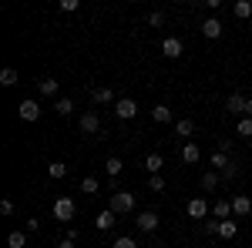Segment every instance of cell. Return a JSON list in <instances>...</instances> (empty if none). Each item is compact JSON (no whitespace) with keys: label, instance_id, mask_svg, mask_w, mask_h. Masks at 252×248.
I'll use <instances>...</instances> for the list:
<instances>
[{"label":"cell","instance_id":"cell-2","mask_svg":"<svg viewBox=\"0 0 252 248\" xmlns=\"http://www.w3.org/2000/svg\"><path fill=\"white\" fill-rule=\"evenodd\" d=\"M51 215H54L58 221H74V215H78L74 198H58V201H54V208H51Z\"/></svg>","mask_w":252,"mask_h":248},{"label":"cell","instance_id":"cell-19","mask_svg":"<svg viewBox=\"0 0 252 248\" xmlns=\"http://www.w3.org/2000/svg\"><path fill=\"white\" fill-rule=\"evenodd\" d=\"M37 91L44 97H54V94H58V81H54V77H40V81H37Z\"/></svg>","mask_w":252,"mask_h":248},{"label":"cell","instance_id":"cell-33","mask_svg":"<svg viewBox=\"0 0 252 248\" xmlns=\"http://www.w3.org/2000/svg\"><path fill=\"white\" fill-rule=\"evenodd\" d=\"M111 248H138V242H135V238H128V235H121V238L111 242Z\"/></svg>","mask_w":252,"mask_h":248},{"label":"cell","instance_id":"cell-26","mask_svg":"<svg viewBox=\"0 0 252 248\" xmlns=\"http://www.w3.org/2000/svg\"><path fill=\"white\" fill-rule=\"evenodd\" d=\"M239 171H242V168L235 165V158H232V161H229V165H225L219 174H222V181H235V178H239Z\"/></svg>","mask_w":252,"mask_h":248},{"label":"cell","instance_id":"cell-32","mask_svg":"<svg viewBox=\"0 0 252 248\" xmlns=\"http://www.w3.org/2000/svg\"><path fill=\"white\" fill-rule=\"evenodd\" d=\"M148 188L155 191V194H158V191H165V178H161V174H148Z\"/></svg>","mask_w":252,"mask_h":248},{"label":"cell","instance_id":"cell-17","mask_svg":"<svg viewBox=\"0 0 252 248\" xmlns=\"http://www.w3.org/2000/svg\"><path fill=\"white\" fill-rule=\"evenodd\" d=\"M161 165H165V158H161L158 151H152L148 158H145V171L148 174H161Z\"/></svg>","mask_w":252,"mask_h":248},{"label":"cell","instance_id":"cell-18","mask_svg":"<svg viewBox=\"0 0 252 248\" xmlns=\"http://www.w3.org/2000/svg\"><path fill=\"white\" fill-rule=\"evenodd\" d=\"M175 134L192 138V134H195V121H192V117H178V121H175Z\"/></svg>","mask_w":252,"mask_h":248},{"label":"cell","instance_id":"cell-36","mask_svg":"<svg viewBox=\"0 0 252 248\" xmlns=\"http://www.w3.org/2000/svg\"><path fill=\"white\" fill-rule=\"evenodd\" d=\"M78 7H81L78 0H61V10H64V14H74Z\"/></svg>","mask_w":252,"mask_h":248},{"label":"cell","instance_id":"cell-34","mask_svg":"<svg viewBox=\"0 0 252 248\" xmlns=\"http://www.w3.org/2000/svg\"><path fill=\"white\" fill-rule=\"evenodd\" d=\"M161 24H165V14L161 10H152L148 14V27H161Z\"/></svg>","mask_w":252,"mask_h":248},{"label":"cell","instance_id":"cell-3","mask_svg":"<svg viewBox=\"0 0 252 248\" xmlns=\"http://www.w3.org/2000/svg\"><path fill=\"white\" fill-rule=\"evenodd\" d=\"M185 215L195 218V221H205V215H212V208H209V201H205V198H192V201L185 205Z\"/></svg>","mask_w":252,"mask_h":248},{"label":"cell","instance_id":"cell-29","mask_svg":"<svg viewBox=\"0 0 252 248\" xmlns=\"http://www.w3.org/2000/svg\"><path fill=\"white\" fill-rule=\"evenodd\" d=\"M0 84H3V87H14V84H17V71H14V67H3V71H0Z\"/></svg>","mask_w":252,"mask_h":248},{"label":"cell","instance_id":"cell-23","mask_svg":"<svg viewBox=\"0 0 252 248\" xmlns=\"http://www.w3.org/2000/svg\"><path fill=\"white\" fill-rule=\"evenodd\" d=\"M64 174H67V165H64V161H51V165H47V178H54V181H61Z\"/></svg>","mask_w":252,"mask_h":248},{"label":"cell","instance_id":"cell-25","mask_svg":"<svg viewBox=\"0 0 252 248\" xmlns=\"http://www.w3.org/2000/svg\"><path fill=\"white\" fill-rule=\"evenodd\" d=\"M235 134L239 138H252V117H239L235 121Z\"/></svg>","mask_w":252,"mask_h":248},{"label":"cell","instance_id":"cell-31","mask_svg":"<svg viewBox=\"0 0 252 248\" xmlns=\"http://www.w3.org/2000/svg\"><path fill=\"white\" fill-rule=\"evenodd\" d=\"M219 181H222V174H219V171H205V174H202V188H215Z\"/></svg>","mask_w":252,"mask_h":248},{"label":"cell","instance_id":"cell-24","mask_svg":"<svg viewBox=\"0 0 252 248\" xmlns=\"http://www.w3.org/2000/svg\"><path fill=\"white\" fill-rule=\"evenodd\" d=\"M104 171L111 174V178H118V174L125 171V161H121V158H108V161H104Z\"/></svg>","mask_w":252,"mask_h":248},{"label":"cell","instance_id":"cell-10","mask_svg":"<svg viewBox=\"0 0 252 248\" xmlns=\"http://www.w3.org/2000/svg\"><path fill=\"white\" fill-rule=\"evenodd\" d=\"M161 54H165V57H182V40L178 37H165L161 40Z\"/></svg>","mask_w":252,"mask_h":248},{"label":"cell","instance_id":"cell-38","mask_svg":"<svg viewBox=\"0 0 252 248\" xmlns=\"http://www.w3.org/2000/svg\"><path fill=\"white\" fill-rule=\"evenodd\" d=\"M219 151L229 154V151H232V141H229V138H222V141H219Z\"/></svg>","mask_w":252,"mask_h":248},{"label":"cell","instance_id":"cell-37","mask_svg":"<svg viewBox=\"0 0 252 248\" xmlns=\"http://www.w3.org/2000/svg\"><path fill=\"white\" fill-rule=\"evenodd\" d=\"M0 215H14V201H10V198L0 201Z\"/></svg>","mask_w":252,"mask_h":248},{"label":"cell","instance_id":"cell-9","mask_svg":"<svg viewBox=\"0 0 252 248\" xmlns=\"http://www.w3.org/2000/svg\"><path fill=\"white\" fill-rule=\"evenodd\" d=\"M115 221H118V215L108 208V211H101V215L94 218V228L97 231H111V228H115Z\"/></svg>","mask_w":252,"mask_h":248},{"label":"cell","instance_id":"cell-27","mask_svg":"<svg viewBox=\"0 0 252 248\" xmlns=\"http://www.w3.org/2000/svg\"><path fill=\"white\" fill-rule=\"evenodd\" d=\"M229 161H232V158H229V154H222V151H215L212 158H209V165H212V171H222V168H225Z\"/></svg>","mask_w":252,"mask_h":248},{"label":"cell","instance_id":"cell-5","mask_svg":"<svg viewBox=\"0 0 252 248\" xmlns=\"http://www.w3.org/2000/svg\"><path fill=\"white\" fill-rule=\"evenodd\" d=\"M158 221H161V218H158L155 211H138V215H135L138 231H145V235H148V231H155V228H158Z\"/></svg>","mask_w":252,"mask_h":248},{"label":"cell","instance_id":"cell-1","mask_svg":"<svg viewBox=\"0 0 252 248\" xmlns=\"http://www.w3.org/2000/svg\"><path fill=\"white\" fill-rule=\"evenodd\" d=\"M135 194H131V191H115V194H111V205H108V208L115 211V215H131V211H135Z\"/></svg>","mask_w":252,"mask_h":248},{"label":"cell","instance_id":"cell-16","mask_svg":"<svg viewBox=\"0 0 252 248\" xmlns=\"http://www.w3.org/2000/svg\"><path fill=\"white\" fill-rule=\"evenodd\" d=\"M152 117H155V124H172V108L168 104H155L152 108Z\"/></svg>","mask_w":252,"mask_h":248},{"label":"cell","instance_id":"cell-11","mask_svg":"<svg viewBox=\"0 0 252 248\" xmlns=\"http://www.w3.org/2000/svg\"><path fill=\"white\" fill-rule=\"evenodd\" d=\"M229 205H232V215H249V211H252V198L235 194V198H229Z\"/></svg>","mask_w":252,"mask_h":248},{"label":"cell","instance_id":"cell-15","mask_svg":"<svg viewBox=\"0 0 252 248\" xmlns=\"http://www.w3.org/2000/svg\"><path fill=\"white\" fill-rule=\"evenodd\" d=\"M212 218H215V221H225V218H232V205H229L225 198H222V201H215V205H212Z\"/></svg>","mask_w":252,"mask_h":248},{"label":"cell","instance_id":"cell-22","mask_svg":"<svg viewBox=\"0 0 252 248\" xmlns=\"http://www.w3.org/2000/svg\"><path fill=\"white\" fill-rule=\"evenodd\" d=\"M81 191H84V194H91V198H94L97 191H101V181H97L94 174H88V178H84V181H81Z\"/></svg>","mask_w":252,"mask_h":248},{"label":"cell","instance_id":"cell-21","mask_svg":"<svg viewBox=\"0 0 252 248\" xmlns=\"http://www.w3.org/2000/svg\"><path fill=\"white\" fill-rule=\"evenodd\" d=\"M232 10H235V17H239V20H252V3H249V0H235Z\"/></svg>","mask_w":252,"mask_h":248},{"label":"cell","instance_id":"cell-12","mask_svg":"<svg viewBox=\"0 0 252 248\" xmlns=\"http://www.w3.org/2000/svg\"><path fill=\"white\" fill-rule=\"evenodd\" d=\"M202 34H205V37H209V40L222 37V20H219V17H209V20H205V24H202Z\"/></svg>","mask_w":252,"mask_h":248},{"label":"cell","instance_id":"cell-40","mask_svg":"<svg viewBox=\"0 0 252 248\" xmlns=\"http://www.w3.org/2000/svg\"><path fill=\"white\" fill-rule=\"evenodd\" d=\"M242 117H252V97L246 101V114H242Z\"/></svg>","mask_w":252,"mask_h":248},{"label":"cell","instance_id":"cell-28","mask_svg":"<svg viewBox=\"0 0 252 248\" xmlns=\"http://www.w3.org/2000/svg\"><path fill=\"white\" fill-rule=\"evenodd\" d=\"M235 221L232 218H225V221H222V225H219V238H235Z\"/></svg>","mask_w":252,"mask_h":248},{"label":"cell","instance_id":"cell-8","mask_svg":"<svg viewBox=\"0 0 252 248\" xmlns=\"http://www.w3.org/2000/svg\"><path fill=\"white\" fill-rule=\"evenodd\" d=\"M246 101H249V97L235 91V94H229V101H225V111H229V114H235V117L246 114Z\"/></svg>","mask_w":252,"mask_h":248},{"label":"cell","instance_id":"cell-6","mask_svg":"<svg viewBox=\"0 0 252 248\" xmlns=\"http://www.w3.org/2000/svg\"><path fill=\"white\" fill-rule=\"evenodd\" d=\"M37 117H40V104L34 101V97H27V101H20V121H31V124H34Z\"/></svg>","mask_w":252,"mask_h":248},{"label":"cell","instance_id":"cell-14","mask_svg":"<svg viewBox=\"0 0 252 248\" xmlns=\"http://www.w3.org/2000/svg\"><path fill=\"white\" fill-rule=\"evenodd\" d=\"M182 165H195V161H198V158H202V151H198V144H192V141H189V144H182Z\"/></svg>","mask_w":252,"mask_h":248},{"label":"cell","instance_id":"cell-7","mask_svg":"<svg viewBox=\"0 0 252 248\" xmlns=\"http://www.w3.org/2000/svg\"><path fill=\"white\" fill-rule=\"evenodd\" d=\"M115 114L121 117V121H131V117L138 114V104L131 101V97H121V101L115 104Z\"/></svg>","mask_w":252,"mask_h":248},{"label":"cell","instance_id":"cell-4","mask_svg":"<svg viewBox=\"0 0 252 248\" xmlns=\"http://www.w3.org/2000/svg\"><path fill=\"white\" fill-rule=\"evenodd\" d=\"M78 124H81L84 134H101V114H97V111H84Z\"/></svg>","mask_w":252,"mask_h":248},{"label":"cell","instance_id":"cell-20","mask_svg":"<svg viewBox=\"0 0 252 248\" xmlns=\"http://www.w3.org/2000/svg\"><path fill=\"white\" fill-rule=\"evenodd\" d=\"M54 111H58L61 117H71L74 114V101H71V97H58V101H54Z\"/></svg>","mask_w":252,"mask_h":248},{"label":"cell","instance_id":"cell-13","mask_svg":"<svg viewBox=\"0 0 252 248\" xmlns=\"http://www.w3.org/2000/svg\"><path fill=\"white\" fill-rule=\"evenodd\" d=\"M91 101H94V104H118L111 87H94V91H91Z\"/></svg>","mask_w":252,"mask_h":248},{"label":"cell","instance_id":"cell-30","mask_svg":"<svg viewBox=\"0 0 252 248\" xmlns=\"http://www.w3.org/2000/svg\"><path fill=\"white\" fill-rule=\"evenodd\" d=\"M7 245L10 248H24L27 245V235H24V231H10V235H7Z\"/></svg>","mask_w":252,"mask_h":248},{"label":"cell","instance_id":"cell-35","mask_svg":"<svg viewBox=\"0 0 252 248\" xmlns=\"http://www.w3.org/2000/svg\"><path fill=\"white\" fill-rule=\"evenodd\" d=\"M219 225H222V221H215V218H209V221L202 225V231H205V235L212 238V235H219Z\"/></svg>","mask_w":252,"mask_h":248},{"label":"cell","instance_id":"cell-39","mask_svg":"<svg viewBox=\"0 0 252 248\" xmlns=\"http://www.w3.org/2000/svg\"><path fill=\"white\" fill-rule=\"evenodd\" d=\"M58 248H78V242H74V238H61Z\"/></svg>","mask_w":252,"mask_h":248}]
</instances>
